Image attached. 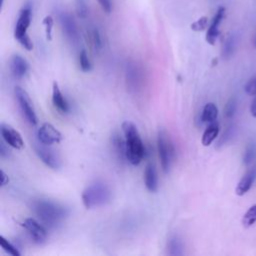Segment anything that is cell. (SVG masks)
<instances>
[{
	"instance_id": "cell-1",
	"label": "cell",
	"mask_w": 256,
	"mask_h": 256,
	"mask_svg": "<svg viewBox=\"0 0 256 256\" xmlns=\"http://www.w3.org/2000/svg\"><path fill=\"white\" fill-rule=\"evenodd\" d=\"M40 221L48 227H56L69 215V210L62 204L50 199H37L32 204Z\"/></svg>"
},
{
	"instance_id": "cell-2",
	"label": "cell",
	"mask_w": 256,
	"mask_h": 256,
	"mask_svg": "<svg viewBox=\"0 0 256 256\" xmlns=\"http://www.w3.org/2000/svg\"><path fill=\"white\" fill-rule=\"evenodd\" d=\"M121 127L125 136L127 161L132 165H138L145 156V147L139 131L131 121H124Z\"/></svg>"
},
{
	"instance_id": "cell-3",
	"label": "cell",
	"mask_w": 256,
	"mask_h": 256,
	"mask_svg": "<svg viewBox=\"0 0 256 256\" xmlns=\"http://www.w3.org/2000/svg\"><path fill=\"white\" fill-rule=\"evenodd\" d=\"M81 198L84 207L87 209L101 207L111 201L112 191L105 182L97 180L83 190Z\"/></svg>"
},
{
	"instance_id": "cell-4",
	"label": "cell",
	"mask_w": 256,
	"mask_h": 256,
	"mask_svg": "<svg viewBox=\"0 0 256 256\" xmlns=\"http://www.w3.org/2000/svg\"><path fill=\"white\" fill-rule=\"evenodd\" d=\"M157 149L162 170L165 173H168L175 158V149L168 133L165 130H160L158 132Z\"/></svg>"
},
{
	"instance_id": "cell-5",
	"label": "cell",
	"mask_w": 256,
	"mask_h": 256,
	"mask_svg": "<svg viewBox=\"0 0 256 256\" xmlns=\"http://www.w3.org/2000/svg\"><path fill=\"white\" fill-rule=\"evenodd\" d=\"M31 19L32 10L29 6H26L20 11L14 30L15 39L28 51L33 49V42L27 34V30L31 24Z\"/></svg>"
},
{
	"instance_id": "cell-6",
	"label": "cell",
	"mask_w": 256,
	"mask_h": 256,
	"mask_svg": "<svg viewBox=\"0 0 256 256\" xmlns=\"http://www.w3.org/2000/svg\"><path fill=\"white\" fill-rule=\"evenodd\" d=\"M15 97L17 99V102L19 104V107L25 116L26 120L33 126H35L38 123V118L33 106V103L28 95V93L21 87L16 86L14 90Z\"/></svg>"
},
{
	"instance_id": "cell-7",
	"label": "cell",
	"mask_w": 256,
	"mask_h": 256,
	"mask_svg": "<svg viewBox=\"0 0 256 256\" xmlns=\"http://www.w3.org/2000/svg\"><path fill=\"white\" fill-rule=\"evenodd\" d=\"M49 146L50 145H46L38 141L34 144L35 153L46 166L52 169H58L61 165V160L58 154Z\"/></svg>"
},
{
	"instance_id": "cell-8",
	"label": "cell",
	"mask_w": 256,
	"mask_h": 256,
	"mask_svg": "<svg viewBox=\"0 0 256 256\" xmlns=\"http://www.w3.org/2000/svg\"><path fill=\"white\" fill-rule=\"evenodd\" d=\"M37 139L43 144L52 145L60 143L63 136L61 132L51 123H43L37 131Z\"/></svg>"
},
{
	"instance_id": "cell-9",
	"label": "cell",
	"mask_w": 256,
	"mask_h": 256,
	"mask_svg": "<svg viewBox=\"0 0 256 256\" xmlns=\"http://www.w3.org/2000/svg\"><path fill=\"white\" fill-rule=\"evenodd\" d=\"M23 227L26 229L27 233L31 237V239L37 243L42 244L47 239V230L45 226L41 223H39L34 218H27L23 222Z\"/></svg>"
},
{
	"instance_id": "cell-10",
	"label": "cell",
	"mask_w": 256,
	"mask_h": 256,
	"mask_svg": "<svg viewBox=\"0 0 256 256\" xmlns=\"http://www.w3.org/2000/svg\"><path fill=\"white\" fill-rule=\"evenodd\" d=\"M58 19H59L61 29L65 34V36L70 41L76 42L79 38V34H78V28H77L76 22L73 19V17L68 12L63 11L58 15Z\"/></svg>"
},
{
	"instance_id": "cell-11",
	"label": "cell",
	"mask_w": 256,
	"mask_h": 256,
	"mask_svg": "<svg viewBox=\"0 0 256 256\" xmlns=\"http://www.w3.org/2000/svg\"><path fill=\"white\" fill-rule=\"evenodd\" d=\"M1 136L4 142L15 149H22L24 147V141L20 135V133L11 127L8 124L2 123L1 127Z\"/></svg>"
},
{
	"instance_id": "cell-12",
	"label": "cell",
	"mask_w": 256,
	"mask_h": 256,
	"mask_svg": "<svg viewBox=\"0 0 256 256\" xmlns=\"http://www.w3.org/2000/svg\"><path fill=\"white\" fill-rule=\"evenodd\" d=\"M126 82L127 87L132 91L140 89L143 83L142 70L135 64H128L126 68Z\"/></svg>"
},
{
	"instance_id": "cell-13",
	"label": "cell",
	"mask_w": 256,
	"mask_h": 256,
	"mask_svg": "<svg viewBox=\"0 0 256 256\" xmlns=\"http://www.w3.org/2000/svg\"><path fill=\"white\" fill-rule=\"evenodd\" d=\"M224 14H225V9L223 7L218 8L216 14L214 15L211 21V24L206 33V41L210 45H214L219 36V26H220V23L222 22Z\"/></svg>"
},
{
	"instance_id": "cell-14",
	"label": "cell",
	"mask_w": 256,
	"mask_h": 256,
	"mask_svg": "<svg viewBox=\"0 0 256 256\" xmlns=\"http://www.w3.org/2000/svg\"><path fill=\"white\" fill-rule=\"evenodd\" d=\"M10 69L15 78H23L28 70H29V64L26 61L25 58H23L19 54H15L12 56L10 60Z\"/></svg>"
},
{
	"instance_id": "cell-15",
	"label": "cell",
	"mask_w": 256,
	"mask_h": 256,
	"mask_svg": "<svg viewBox=\"0 0 256 256\" xmlns=\"http://www.w3.org/2000/svg\"><path fill=\"white\" fill-rule=\"evenodd\" d=\"M52 103L54 107L61 113H67L69 111V104L64 95L62 94L59 85L56 81L53 82L52 86Z\"/></svg>"
},
{
	"instance_id": "cell-16",
	"label": "cell",
	"mask_w": 256,
	"mask_h": 256,
	"mask_svg": "<svg viewBox=\"0 0 256 256\" xmlns=\"http://www.w3.org/2000/svg\"><path fill=\"white\" fill-rule=\"evenodd\" d=\"M255 178H256V168H253V169L249 170L238 182V184L235 188L236 195H238V196L245 195L252 187Z\"/></svg>"
},
{
	"instance_id": "cell-17",
	"label": "cell",
	"mask_w": 256,
	"mask_h": 256,
	"mask_svg": "<svg viewBox=\"0 0 256 256\" xmlns=\"http://www.w3.org/2000/svg\"><path fill=\"white\" fill-rule=\"evenodd\" d=\"M144 184L148 191L156 192L158 190V175L155 166L149 163L144 171Z\"/></svg>"
},
{
	"instance_id": "cell-18",
	"label": "cell",
	"mask_w": 256,
	"mask_h": 256,
	"mask_svg": "<svg viewBox=\"0 0 256 256\" xmlns=\"http://www.w3.org/2000/svg\"><path fill=\"white\" fill-rule=\"evenodd\" d=\"M220 131V125L217 121H214L212 123H209L207 128L205 129L203 135H202V144L204 146H209L211 143L216 139Z\"/></svg>"
},
{
	"instance_id": "cell-19",
	"label": "cell",
	"mask_w": 256,
	"mask_h": 256,
	"mask_svg": "<svg viewBox=\"0 0 256 256\" xmlns=\"http://www.w3.org/2000/svg\"><path fill=\"white\" fill-rule=\"evenodd\" d=\"M167 252L169 255L173 256H180L184 254V244L179 236L173 235L170 237L167 243Z\"/></svg>"
},
{
	"instance_id": "cell-20",
	"label": "cell",
	"mask_w": 256,
	"mask_h": 256,
	"mask_svg": "<svg viewBox=\"0 0 256 256\" xmlns=\"http://www.w3.org/2000/svg\"><path fill=\"white\" fill-rule=\"evenodd\" d=\"M217 116H218L217 106L212 102L205 104L201 113V121L203 123H212L216 121Z\"/></svg>"
},
{
	"instance_id": "cell-21",
	"label": "cell",
	"mask_w": 256,
	"mask_h": 256,
	"mask_svg": "<svg viewBox=\"0 0 256 256\" xmlns=\"http://www.w3.org/2000/svg\"><path fill=\"white\" fill-rule=\"evenodd\" d=\"M237 46V39L234 34H230L224 41L222 46V57L224 59H229L235 53Z\"/></svg>"
},
{
	"instance_id": "cell-22",
	"label": "cell",
	"mask_w": 256,
	"mask_h": 256,
	"mask_svg": "<svg viewBox=\"0 0 256 256\" xmlns=\"http://www.w3.org/2000/svg\"><path fill=\"white\" fill-rule=\"evenodd\" d=\"M112 142H113V145H114V148H115V151H116L118 157L121 159L127 160L125 139H122L118 134H116V135H114Z\"/></svg>"
},
{
	"instance_id": "cell-23",
	"label": "cell",
	"mask_w": 256,
	"mask_h": 256,
	"mask_svg": "<svg viewBox=\"0 0 256 256\" xmlns=\"http://www.w3.org/2000/svg\"><path fill=\"white\" fill-rule=\"evenodd\" d=\"M256 222V204L252 205L242 217V225L244 228L253 226Z\"/></svg>"
},
{
	"instance_id": "cell-24",
	"label": "cell",
	"mask_w": 256,
	"mask_h": 256,
	"mask_svg": "<svg viewBox=\"0 0 256 256\" xmlns=\"http://www.w3.org/2000/svg\"><path fill=\"white\" fill-rule=\"evenodd\" d=\"M0 245L6 253H8L12 256H19L20 255V252L17 249V247L15 245H13L9 240H7L3 236H0Z\"/></svg>"
},
{
	"instance_id": "cell-25",
	"label": "cell",
	"mask_w": 256,
	"mask_h": 256,
	"mask_svg": "<svg viewBox=\"0 0 256 256\" xmlns=\"http://www.w3.org/2000/svg\"><path fill=\"white\" fill-rule=\"evenodd\" d=\"M75 8L78 17L85 19L89 14V7L87 0H75Z\"/></svg>"
},
{
	"instance_id": "cell-26",
	"label": "cell",
	"mask_w": 256,
	"mask_h": 256,
	"mask_svg": "<svg viewBox=\"0 0 256 256\" xmlns=\"http://www.w3.org/2000/svg\"><path fill=\"white\" fill-rule=\"evenodd\" d=\"M255 157H256V145L251 143L245 149V152H244V155H243L244 164L245 165L251 164L254 161Z\"/></svg>"
},
{
	"instance_id": "cell-27",
	"label": "cell",
	"mask_w": 256,
	"mask_h": 256,
	"mask_svg": "<svg viewBox=\"0 0 256 256\" xmlns=\"http://www.w3.org/2000/svg\"><path fill=\"white\" fill-rule=\"evenodd\" d=\"M79 64H80V68L82 71L88 72L91 70V67H92L91 62H90L87 52L85 50H81V52L79 54Z\"/></svg>"
},
{
	"instance_id": "cell-28",
	"label": "cell",
	"mask_w": 256,
	"mask_h": 256,
	"mask_svg": "<svg viewBox=\"0 0 256 256\" xmlns=\"http://www.w3.org/2000/svg\"><path fill=\"white\" fill-rule=\"evenodd\" d=\"M235 135V128L233 126H230L228 127L225 132L222 134V136L220 137L218 143H217V146L220 147V146H223L225 144H227Z\"/></svg>"
},
{
	"instance_id": "cell-29",
	"label": "cell",
	"mask_w": 256,
	"mask_h": 256,
	"mask_svg": "<svg viewBox=\"0 0 256 256\" xmlns=\"http://www.w3.org/2000/svg\"><path fill=\"white\" fill-rule=\"evenodd\" d=\"M236 107H237V103H236V100L235 98H230L226 105H225V108H224V115L226 118L230 119L234 116L235 112H236Z\"/></svg>"
},
{
	"instance_id": "cell-30",
	"label": "cell",
	"mask_w": 256,
	"mask_h": 256,
	"mask_svg": "<svg viewBox=\"0 0 256 256\" xmlns=\"http://www.w3.org/2000/svg\"><path fill=\"white\" fill-rule=\"evenodd\" d=\"M43 25L45 27L46 38H47V40L50 41L52 39V30H53V25H54V20H53L52 16H50V15L46 16L43 20Z\"/></svg>"
},
{
	"instance_id": "cell-31",
	"label": "cell",
	"mask_w": 256,
	"mask_h": 256,
	"mask_svg": "<svg viewBox=\"0 0 256 256\" xmlns=\"http://www.w3.org/2000/svg\"><path fill=\"white\" fill-rule=\"evenodd\" d=\"M244 89L248 95H250V96L256 95V76H253L252 78H250L247 81Z\"/></svg>"
},
{
	"instance_id": "cell-32",
	"label": "cell",
	"mask_w": 256,
	"mask_h": 256,
	"mask_svg": "<svg viewBox=\"0 0 256 256\" xmlns=\"http://www.w3.org/2000/svg\"><path fill=\"white\" fill-rule=\"evenodd\" d=\"M92 41L96 49H101L102 48V39L99 31L97 29H93L92 31Z\"/></svg>"
},
{
	"instance_id": "cell-33",
	"label": "cell",
	"mask_w": 256,
	"mask_h": 256,
	"mask_svg": "<svg viewBox=\"0 0 256 256\" xmlns=\"http://www.w3.org/2000/svg\"><path fill=\"white\" fill-rule=\"evenodd\" d=\"M206 25H207V18L206 17H202L199 20H197L196 22H194L191 25V28L194 31H202L206 27Z\"/></svg>"
},
{
	"instance_id": "cell-34",
	"label": "cell",
	"mask_w": 256,
	"mask_h": 256,
	"mask_svg": "<svg viewBox=\"0 0 256 256\" xmlns=\"http://www.w3.org/2000/svg\"><path fill=\"white\" fill-rule=\"evenodd\" d=\"M97 1H98L100 7L102 8V10H103L105 13L109 14V13L112 12V10H113V4H112V1H111V0H97Z\"/></svg>"
},
{
	"instance_id": "cell-35",
	"label": "cell",
	"mask_w": 256,
	"mask_h": 256,
	"mask_svg": "<svg viewBox=\"0 0 256 256\" xmlns=\"http://www.w3.org/2000/svg\"><path fill=\"white\" fill-rule=\"evenodd\" d=\"M250 113L253 117L256 118V95L254 96L252 102H251V105H250Z\"/></svg>"
},
{
	"instance_id": "cell-36",
	"label": "cell",
	"mask_w": 256,
	"mask_h": 256,
	"mask_svg": "<svg viewBox=\"0 0 256 256\" xmlns=\"http://www.w3.org/2000/svg\"><path fill=\"white\" fill-rule=\"evenodd\" d=\"M0 173H1V186H5L9 182V177L3 170H1Z\"/></svg>"
},
{
	"instance_id": "cell-37",
	"label": "cell",
	"mask_w": 256,
	"mask_h": 256,
	"mask_svg": "<svg viewBox=\"0 0 256 256\" xmlns=\"http://www.w3.org/2000/svg\"><path fill=\"white\" fill-rule=\"evenodd\" d=\"M0 155L1 157H7L9 155V150L8 148L6 149L5 148V143H1V146H0Z\"/></svg>"
},
{
	"instance_id": "cell-38",
	"label": "cell",
	"mask_w": 256,
	"mask_h": 256,
	"mask_svg": "<svg viewBox=\"0 0 256 256\" xmlns=\"http://www.w3.org/2000/svg\"><path fill=\"white\" fill-rule=\"evenodd\" d=\"M253 46L256 48V34L254 35V38H253Z\"/></svg>"
},
{
	"instance_id": "cell-39",
	"label": "cell",
	"mask_w": 256,
	"mask_h": 256,
	"mask_svg": "<svg viewBox=\"0 0 256 256\" xmlns=\"http://www.w3.org/2000/svg\"><path fill=\"white\" fill-rule=\"evenodd\" d=\"M3 1H4V0H1V1H0V5H1V6H2V4H3Z\"/></svg>"
}]
</instances>
